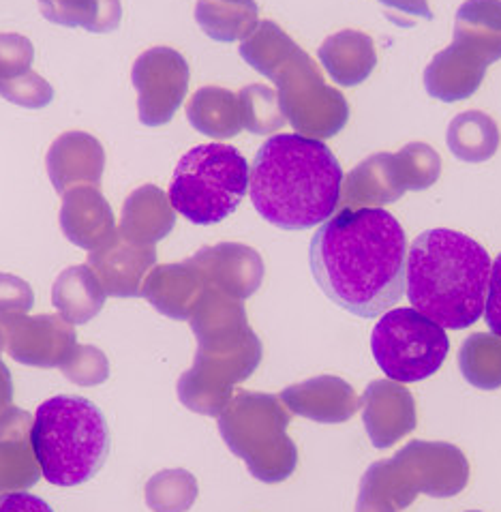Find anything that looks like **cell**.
I'll list each match as a JSON object with an SVG mask.
<instances>
[{"label":"cell","instance_id":"obj_1","mask_svg":"<svg viewBox=\"0 0 501 512\" xmlns=\"http://www.w3.org/2000/svg\"><path fill=\"white\" fill-rule=\"evenodd\" d=\"M407 236L384 208H339L315 232L311 273L334 305L371 320L405 296Z\"/></svg>","mask_w":501,"mask_h":512},{"label":"cell","instance_id":"obj_2","mask_svg":"<svg viewBox=\"0 0 501 512\" xmlns=\"http://www.w3.org/2000/svg\"><path fill=\"white\" fill-rule=\"evenodd\" d=\"M343 170L324 140L300 133L272 135L249 170L257 213L281 230H309L339 210Z\"/></svg>","mask_w":501,"mask_h":512},{"label":"cell","instance_id":"obj_3","mask_svg":"<svg viewBox=\"0 0 501 512\" xmlns=\"http://www.w3.org/2000/svg\"><path fill=\"white\" fill-rule=\"evenodd\" d=\"M491 255L467 234L437 228L422 232L407 251L405 296L439 326H474L487 303Z\"/></svg>","mask_w":501,"mask_h":512},{"label":"cell","instance_id":"obj_4","mask_svg":"<svg viewBox=\"0 0 501 512\" xmlns=\"http://www.w3.org/2000/svg\"><path fill=\"white\" fill-rule=\"evenodd\" d=\"M195 360L178 380L180 403L195 414L217 416L234 397V386L262 363V341L249 326L242 300L208 290L191 315Z\"/></svg>","mask_w":501,"mask_h":512},{"label":"cell","instance_id":"obj_5","mask_svg":"<svg viewBox=\"0 0 501 512\" xmlns=\"http://www.w3.org/2000/svg\"><path fill=\"white\" fill-rule=\"evenodd\" d=\"M30 444L50 485L75 487L97 476L108 461L110 429L93 401L58 395L37 408Z\"/></svg>","mask_w":501,"mask_h":512},{"label":"cell","instance_id":"obj_6","mask_svg":"<svg viewBox=\"0 0 501 512\" xmlns=\"http://www.w3.org/2000/svg\"><path fill=\"white\" fill-rule=\"evenodd\" d=\"M290 420L292 412L279 397L236 390L219 414V433L253 478L275 485L290 478L298 465V448L287 435Z\"/></svg>","mask_w":501,"mask_h":512},{"label":"cell","instance_id":"obj_7","mask_svg":"<svg viewBox=\"0 0 501 512\" xmlns=\"http://www.w3.org/2000/svg\"><path fill=\"white\" fill-rule=\"evenodd\" d=\"M469 480V463L463 450L448 442L414 440L392 459L375 461L360 480V493L405 510L418 493L431 498H454Z\"/></svg>","mask_w":501,"mask_h":512},{"label":"cell","instance_id":"obj_8","mask_svg":"<svg viewBox=\"0 0 501 512\" xmlns=\"http://www.w3.org/2000/svg\"><path fill=\"white\" fill-rule=\"evenodd\" d=\"M249 191V163L240 150L212 142L191 148L176 165L172 208L195 225H215L230 217Z\"/></svg>","mask_w":501,"mask_h":512},{"label":"cell","instance_id":"obj_9","mask_svg":"<svg viewBox=\"0 0 501 512\" xmlns=\"http://www.w3.org/2000/svg\"><path fill=\"white\" fill-rule=\"evenodd\" d=\"M371 350L392 382L412 384L431 378L448 356L446 328L414 307L390 309L371 335Z\"/></svg>","mask_w":501,"mask_h":512},{"label":"cell","instance_id":"obj_10","mask_svg":"<svg viewBox=\"0 0 501 512\" xmlns=\"http://www.w3.org/2000/svg\"><path fill=\"white\" fill-rule=\"evenodd\" d=\"M275 82L285 120L296 133L326 140L337 135L349 120V105L341 90L324 82L315 60L300 48L268 75Z\"/></svg>","mask_w":501,"mask_h":512},{"label":"cell","instance_id":"obj_11","mask_svg":"<svg viewBox=\"0 0 501 512\" xmlns=\"http://www.w3.org/2000/svg\"><path fill=\"white\" fill-rule=\"evenodd\" d=\"M131 82L138 90V114L142 125L159 127L170 123L185 101L189 88V65L172 48H150L133 63Z\"/></svg>","mask_w":501,"mask_h":512},{"label":"cell","instance_id":"obj_12","mask_svg":"<svg viewBox=\"0 0 501 512\" xmlns=\"http://www.w3.org/2000/svg\"><path fill=\"white\" fill-rule=\"evenodd\" d=\"M0 333L13 360L28 367H60L78 345L75 328L63 315H0Z\"/></svg>","mask_w":501,"mask_h":512},{"label":"cell","instance_id":"obj_13","mask_svg":"<svg viewBox=\"0 0 501 512\" xmlns=\"http://www.w3.org/2000/svg\"><path fill=\"white\" fill-rule=\"evenodd\" d=\"M189 260L200 270L208 288L238 300L251 298L264 281L262 255L240 243L202 247Z\"/></svg>","mask_w":501,"mask_h":512},{"label":"cell","instance_id":"obj_14","mask_svg":"<svg viewBox=\"0 0 501 512\" xmlns=\"http://www.w3.org/2000/svg\"><path fill=\"white\" fill-rule=\"evenodd\" d=\"M362 423L375 448H390L418 425L416 401L409 390L392 380H375L360 399Z\"/></svg>","mask_w":501,"mask_h":512},{"label":"cell","instance_id":"obj_15","mask_svg":"<svg viewBox=\"0 0 501 512\" xmlns=\"http://www.w3.org/2000/svg\"><path fill=\"white\" fill-rule=\"evenodd\" d=\"M86 264L93 268L105 294L133 298L142 296V283L157 264V249L133 245L116 230L99 249L90 251Z\"/></svg>","mask_w":501,"mask_h":512},{"label":"cell","instance_id":"obj_16","mask_svg":"<svg viewBox=\"0 0 501 512\" xmlns=\"http://www.w3.org/2000/svg\"><path fill=\"white\" fill-rule=\"evenodd\" d=\"M279 399L292 414L322 425L345 423L360 408L356 390L337 375H320V378L287 386Z\"/></svg>","mask_w":501,"mask_h":512},{"label":"cell","instance_id":"obj_17","mask_svg":"<svg viewBox=\"0 0 501 512\" xmlns=\"http://www.w3.org/2000/svg\"><path fill=\"white\" fill-rule=\"evenodd\" d=\"M208 292V283L191 260L155 266L142 283V296L172 320H191Z\"/></svg>","mask_w":501,"mask_h":512},{"label":"cell","instance_id":"obj_18","mask_svg":"<svg viewBox=\"0 0 501 512\" xmlns=\"http://www.w3.org/2000/svg\"><path fill=\"white\" fill-rule=\"evenodd\" d=\"M45 168L56 193L63 195L78 185H99L105 153L97 138L84 131H69L54 140L45 157Z\"/></svg>","mask_w":501,"mask_h":512},{"label":"cell","instance_id":"obj_19","mask_svg":"<svg viewBox=\"0 0 501 512\" xmlns=\"http://www.w3.org/2000/svg\"><path fill=\"white\" fill-rule=\"evenodd\" d=\"M60 228L75 247L95 251L116 234V219L99 187L78 185L63 193Z\"/></svg>","mask_w":501,"mask_h":512},{"label":"cell","instance_id":"obj_20","mask_svg":"<svg viewBox=\"0 0 501 512\" xmlns=\"http://www.w3.org/2000/svg\"><path fill=\"white\" fill-rule=\"evenodd\" d=\"M30 427L33 416L15 405L0 416V495L39 483L41 468L30 444Z\"/></svg>","mask_w":501,"mask_h":512},{"label":"cell","instance_id":"obj_21","mask_svg":"<svg viewBox=\"0 0 501 512\" xmlns=\"http://www.w3.org/2000/svg\"><path fill=\"white\" fill-rule=\"evenodd\" d=\"M405 191L397 155L377 153L343 176L339 208H382L401 200Z\"/></svg>","mask_w":501,"mask_h":512},{"label":"cell","instance_id":"obj_22","mask_svg":"<svg viewBox=\"0 0 501 512\" xmlns=\"http://www.w3.org/2000/svg\"><path fill=\"white\" fill-rule=\"evenodd\" d=\"M174 225L176 210L172 208L170 198L159 187L144 185L125 200L118 234L133 245L155 247L174 230Z\"/></svg>","mask_w":501,"mask_h":512},{"label":"cell","instance_id":"obj_23","mask_svg":"<svg viewBox=\"0 0 501 512\" xmlns=\"http://www.w3.org/2000/svg\"><path fill=\"white\" fill-rule=\"evenodd\" d=\"M484 75H487V65L461 45L452 43L429 63L424 71V86H427V93L439 101H463L476 93Z\"/></svg>","mask_w":501,"mask_h":512},{"label":"cell","instance_id":"obj_24","mask_svg":"<svg viewBox=\"0 0 501 512\" xmlns=\"http://www.w3.org/2000/svg\"><path fill=\"white\" fill-rule=\"evenodd\" d=\"M454 43L484 65L501 58V0H467L454 20Z\"/></svg>","mask_w":501,"mask_h":512},{"label":"cell","instance_id":"obj_25","mask_svg":"<svg viewBox=\"0 0 501 512\" xmlns=\"http://www.w3.org/2000/svg\"><path fill=\"white\" fill-rule=\"evenodd\" d=\"M330 78L341 86H358L369 78L377 65L375 45L360 30H341L330 35L317 50Z\"/></svg>","mask_w":501,"mask_h":512},{"label":"cell","instance_id":"obj_26","mask_svg":"<svg viewBox=\"0 0 501 512\" xmlns=\"http://www.w3.org/2000/svg\"><path fill=\"white\" fill-rule=\"evenodd\" d=\"M105 294L101 281L88 264L71 266L58 275L52 288V303L58 315L71 324H86L105 305Z\"/></svg>","mask_w":501,"mask_h":512},{"label":"cell","instance_id":"obj_27","mask_svg":"<svg viewBox=\"0 0 501 512\" xmlns=\"http://www.w3.org/2000/svg\"><path fill=\"white\" fill-rule=\"evenodd\" d=\"M187 118L195 131L208 138H234L242 131L238 95L221 86H204L187 103Z\"/></svg>","mask_w":501,"mask_h":512},{"label":"cell","instance_id":"obj_28","mask_svg":"<svg viewBox=\"0 0 501 512\" xmlns=\"http://www.w3.org/2000/svg\"><path fill=\"white\" fill-rule=\"evenodd\" d=\"M255 0H197L195 20L215 41H245L260 24Z\"/></svg>","mask_w":501,"mask_h":512},{"label":"cell","instance_id":"obj_29","mask_svg":"<svg viewBox=\"0 0 501 512\" xmlns=\"http://www.w3.org/2000/svg\"><path fill=\"white\" fill-rule=\"evenodd\" d=\"M39 11L48 22L90 33H112L123 18L120 0H39Z\"/></svg>","mask_w":501,"mask_h":512},{"label":"cell","instance_id":"obj_30","mask_svg":"<svg viewBox=\"0 0 501 512\" xmlns=\"http://www.w3.org/2000/svg\"><path fill=\"white\" fill-rule=\"evenodd\" d=\"M450 153L467 163L491 159L499 148V129L495 120L478 110L463 112L448 125Z\"/></svg>","mask_w":501,"mask_h":512},{"label":"cell","instance_id":"obj_31","mask_svg":"<svg viewBox=\"0 0 501 512\" xmlns=\"http://www.w3.org/2000/svg\"><path fill=\"white\" fill-rule=\"evenodd\" d=\"M463 378L480 390L501 388V337L493 333L469 335L459 350Z\"/></svg>","mask_w":501,"mask_h":512},{"label":"cell","instance_id":"obj_32","mask_svg":"<svg viewBox=\"0 0 501 512\" xmlns=\"http://www.w3.org/2000/svg\"><path fill=\"white\" fill-rule=\"evenodd\" d=\"M298 45L290 39L283 28L275 22L264 20L257 24L253 33L240 43V56L245 63H249L255 71L268 75L275 71V67L290 56Z\"/></svg>","mask_w":501,"mask_h":512},{"label":"cell","instance_id":"obj_33","mask_svg":"<svg viewBox=\"0 0 501 512\" xmlns=\"http://www.w3.org/2000/svg\"><path fill=\"white\" fill-rule=\"evenodd\" d=\"M242 129L255 135H272L287 123L277 90L262 84H249L238 93Z\"/></svg>","mask_w":501,"mask_h":512},{"label":"cell","instance_id":"obj_34","mask_svg":"<svg viewBox=\"0 0 501 512\" xmlns=\"http://www.w3.org/2000/svg\"><path fill=\"white\" fill-rule=\"evenodd\" d=\"M195 498L197 480L187 470H163L146 485V504L153 512H187Z\"/></svg>","mask_w":501,"mask_h":512},{"label":"cell","instance_id":"obj_35","mask_svg":"<svg viewBox=\"0 0 501 512\" xmlns=\"http://www.w3.org/2000/svg\"><path fill=\"white\" fill-rule=\"evenodd\" d=\"M397 161L407 191L429 189L437 183L439 174H442V159H439L437 150H433L429 144L412 142L403 146L397 153Z\"/></svg>","mask_w":501,"mask_h":512},{"label":"cell","instance_id":"obj_36","mask_svg":"<svg viewBox=\"0 0 501 512\" xmlns=\"http://www.w3.org/2000/svg\"><path fill=\"white\" fill-rule=\"evenodd\" d=\"M58 369L78 386H97L110 378L108 358L93 345H75Z\"/></svg>","mask_w":501,"mask_h":512},{"label":"cell","instance_id":"obj_37","mask_svg":"<svg viewBox=\"0 0 501 512\" xmlns=\"http://www.w3.org/2000/svg\"><path fill=\"white\" fill-rule=\"evenodd\" d=\"M0 97L7 99L9 103L22 105V108L39 110L52 103L54 88L48 80H43L39 73L28 71L20 75V78L0 82Z\"/></svg>","mask_w":501,"mask_h":512},{"label":"cell","instance_id":"obj_38","mask_svg":"<svg viewBox=\"0 0 501 512\" xmlns=\"http://www.w3.org/2000/svg\"><path fill=\"white\" fill-rule=\"evenodd\" d=\"M35 48L26 37L0 33V82H7L28 73L33 67Z\"/></svg>","mask_w":501,"mask_h":512},{"label":"cell","instance_id":"obj_39","mask_svg":"<svg viewBox=\"0 0 501 512\" xmlns=\"http://www.w3.org/2000/svg\"><path fill=\"white\" fill-rule=\"evenodd\" d=\"M33 300V288L24 279L0 273V315L28 313Z\"/></svg>","mask_w":501,"mask_h":512},{"label":"cell","instance_id":"obj_40","mask_svg":"<svg viewBox=\"0 0 501 512\" xmlns=\"http://www.w3.org/2000/svg\"><path fill=\"white\" fill-rule=\"evenodd\" d=\"M484 320H487L491 333L501 337V253L491 266L487 303H484Z\"/></svg>","mask_w":501,"mask_h":512},{"label":"cell","instance_id":"obj_41","mask_svg":"<svg viewBox=\"0 0 501 512\" xmlns=\"http://www.w3.org/2000/svg\"><path fill=\"white\" fill-rule=\"evenodd\" d=\"M388 9V18L394 24L409 26L405 18H424L433 20V13L429 9L427 0H379Z\"/></svg>","mask_w":501,"mask_h":512},{"label":"cell","instance_id":"obj_42","mask_svg":"<svg viewBox=\"0 0 501 512\" xmlns=\"http://www.w3.org/2000/svg\"><path fill=\"white\" fill-rule=\"evenodd\" d=\"M0 512H54L37 495L28 491H11L0 495Z\"/></svg>","mask_w":501,"mask_h":512},{"label":"cell","instance_id":"obj_43","mask_svg":"<svg viewBox=\"0 0 501 512\" xmlns=\"http://www.w3.org/2000/svg\"><path fill=\"white\" fill-rule=\"evenodd\" d=\"M13 405V382L7 365L0 360V416Z\"/></svg>","mask_w":501,"mask_h":512},{"label":"cell","instance_id":"obj_44","mask_svg":"<svg viewBox=\"0 0 501 512\" xmlns=\"http://www.w3.org/2000/svg\"><path fill=\"white\" fill-rule=\"evenodd\" d=\"M356 512H397L392 506L373 500V498H364V495H358V504Z\"/></svg>","mask_w":501,"mask_h":512},{"label":"cell","instance_id":"obj_45","mask_svg":"<svg viewBox=\"0 0 501 512\" xmlns=\"http://www.w3.org/2000/svg\"><path fill=\"white\" fill-rule=\"evenodd\" d=\"M5 350V339H3V333H0V352Z\"/></svg>","mask_w":501,"mask_h":512},{"label":"cell","instance_id":"obj_46","mask_svg":"<svg viewBox=\"0 0 501 512\" xmlns=\"http://www.w3.org/2000/svg\"><path fill=\"white\" fill-rule=\"evenodd\" d=\"M469 512H480V510H469Z\"/></svg>","mask_w":501,"mask_h":512}]
</instances>
